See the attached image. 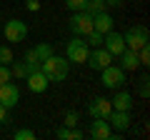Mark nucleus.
<instances>
[{
    "label": "nucleus",
    "instance_id": "obj_10",
    "mask_svg": "<svg viewBox=\"0 0 150 140\" xmlns=\"http://www.w3.org/2000/svg\"><path fill=\"white\" fill-rule=\"evenodd\" d=\"M88 135L95 138V140H110L112 138V128H110V123H108L105 118H93Z\"/></svg>",
    "mask_w": 150,
    "mask_h": 140
},
{
    "label": "nucleus",
    "instance_id": "obj_28",
    "mask_svg": "<svg viewBox=\"0 0 150 140\" xmlns=\"http://www.w3.org/2000/svg\"><path fill=\"white\" fill-rule=\"evenodd\" d=\"M8 80H13V75H10V65H0V83H8Z\"/></svg>",
    "mask_w": 150,
    "mask_h": 140
},
{
    "label": "nucleus",
    "instance_id": "obj_11",
    "mask_svg": "<svg viewBox=\"0 0 150 140\" xmlns=\"http://www.w3.org/2000/svg\"><path fill=\"white\" fill-rule=\"evenodd\" d=\"M25 80H28V90H30V93H45V90H48V85H50L48 75H45L40 68L33 70V73L25 78Z\"/></svg>",
    "mask_w": 150,
    "mask_h": 140
},
{
    "label": "nucleus",
    "instance_id": "obj_32",
    "mask_svg": "<svg viewBox=\"0 0 150 140\" xmlns=\"http://www.w3.org/2000/svg\"><path fill=\"white\" fill-rule=\"evenodd\" d=\"M5 118H8V108L0 103V123H5Z\"/></svg>",
    "mask_w": 150,
    "mask_h": 140
},
{
    "label": "nucleus",
    "instance_id": "obj_5",
    "mask_svg": "<svg viewBox=\"0 0 150 140\" xmlns=\"http://www.w3.org/2000/svg\"><path fill=\"white\" fill-rule=\"evenodd\" d=\"M90 30H93V15L90 13L80 10V13H73V15H70V33H73V35L85 38Z\"/></svg>",
    "mask_w": 150,
    "mask_h": 140
},
{
    "label": "nucleus",
    "instance_id": "obj_19",
    "mask_svg": "<svg viewBox=\"0 0 150 140\" xmlns=\"http://www.w3.org/2000/svg\"><path fill=\"white\" fill-rule=\"evenodd\" d=\"M33 53H35V58L43 63V60H45V58H50L55 50H53V45H50V43H38L35 48H33Z\"/></svg>",
    "mask_w": 150,
    "mask_h": 140
},
{
    "label": "nucleus",
    "instance_id": "obj_23",
    "mask_svg": "<svg viewBox=\"0 0 150 140\" xmlns=\"http://www.w3.org/2000/svg\"><path fill=\"white\" fill-rule=\"evenodd\" d=\"M138 65H143V68L150 65V48L148 45H143V48L138 50Z\"/></svg>",
    "mask_w": 150,
    "mask_h": 140
},
{
    "label": "nucleus",
    "instance_id": "obj_26",
    "mask_svg": "<svg viewBox=\"0 0 150 140\" xmlns=\"http://www.w3.org/2000/svg\"><path fill=\"white\" fill-rule=\"evenodd\" d=\"M85 3H88V0H65V5H68L73 13H80V10H85Z\"/></svg>",
    "mask_w": 150,
    "mask_h": 140
},
{
    "label": "nucleus",
    "instance_id": "obj_8",
    "mask_svg": "<svg viewBox=\"0 0 150 140\" xmlns=\"http://www.w3.org/2000/svg\"><path fill=\"white\" fill-rule=\"evenodd\" d=\"M88 65H90L93 70H103V68H108V65L112 63V55L108 53L105 48H90V53H88V60H85Z\"/></svg>",
    "mask_w": 150,
    "mask_h": 140
},
{
    "label": "nucleus",
    "instance_id": "obj_6",
    "mask_svg": "<svg viewBox=\"0 0 150 140\" xmlns=\"http://www.w3.org/2000/svg\"><path fill=\"white\" fill-rule=\"evenodd\" d=\"M3 33H5V40H8V43H23V40L28 38V23L13 18V20L5 23Z\"/></svg>",
    "mask_w": 150,
    "mask_h": 140
},
{
    "label": "nucleus",
    "instance_id": "obj_31",
    "mask_svg": "<svg viewBox=\"0 0 150 140\" xmlns=\"http://www.w3.org/2000/svg\"><path fill=\"white\" fill-rule=\"evenodd\" d=\"M105 3V8H120L123 5V0H103Z\"/></svg>",
    "mask_w": 150,
    "mask_h": 140
},
{
    "label": "nucleus",
    "instance_id": "obj_12",
    "mask_svg": "<svg viewBox=\"0 0 150 140\" xmlns=\"http://www.w3.org/2000/svg\"><path fill=\"white\" fill-rule=\"evenodd\" d=\"M112 113V105L108 98H95V100H90V105H88V115L90 118H105Z\"/></svg>",
    "mask_w": 150,
    "mask_h": 140
},
{
    "label": "nucleus",
    "instance_id": "obj_25",
    "mask_svg": "<svg viewBox=\"0 0 150 140\" xmlns=\"http://www.w3.org/2000/svg\"><path fill=\"white\" fill-rule=\"evenodd\" d=\"M15 140H35V130H28V128L15 130Z\"/></svg>",
    "mask_w": 150,
    "mask_h": 140
},
{
    "label": "nucleus",
    "instance_id": "obj_22",
    "mask_svg": "<svg viewBox=\"0 0 150 140\" xmlns=\"http://www.w3.org/2000/svg\"><path fill=\"white\" fill-rule=\"evenodd\" d=\"M85 43L88 45H90V48H100V45H103V33H95V30H90V33H88V35H85Z\"/></svg>",
    "mask_w": 150,
    "mask_h": 140
},
{
    "label": "nucleus",
    "instance_id": "obj_29",
    "mask_svg": "<svg viewBox=\"0 0 150 140\" xmlns=\"http://www.w3.org/2000/svg\"><path fill=\"white\" fill-rule=\"evenodd\" d=\"M25 8H28L30 13H38V10H40V0H28Z\"/></svg>",
    "mask_w": 150,
    "mask_h": 140
},
{
    "label": "nucleus",
    "instance_id": "obj_9",
    "mask_svg": "<svg viewBox=\"0 0 150 140\" xmlns=\"http://www.w3.org/2000/svg\"><path fill=\"white\" fill-rule=\"evenodd\" d=\"M103 48H105L108 53L112 55V58H118V55L125 50V40H123V35H120V33H115V28H112L110 33H105V35H103Z\"/></svg>",
    "mask_w": 150,
    "mask_h": 140
},
{
    "label": "nucleus",
    "instance_id": "obj_30",
    "mask_svg": "<svg viewBox=\"0 0 150 140\" xmlns=\"http://www.w3.org/2000/svg\"><path fill=\"white\" fill-rule=\"evenodd\" d=\"M25 63H38V65H40V60L35 58V53H33V48H30V50L25 53Z\"/></svg>",
    "mask_w": 150,
    "mask_h": 140
},
{
    "label": "nucleus",
    "instance_id": "obj_1",
    "mask_svg": "<svg viewBox=\"0 0 150 140\" xmlns=\"http://www.w3.org/2000/svg\"><path fill=\"white\" fill-rule=\"evenodd\" d=\"M40 70L48 75L50 83H60V80H65V78H68L70 63H68V58H60V55L53 53L50 58H45L43 63H40Z\"/></svg>",
    "mask_w": 150,
    "mask_h": 140
},
{
    "label": "nucleus",
    "instance_id": "obj_2",
    "mask_svg": "<svg viewBox=\"0 0 150 140\" xmlns=\"http://www.w3.org/2000/svg\"><path fill=\"white\" fill-rule=\"evenodd\" d=\"M88 53H90V45H88L80 35H73V40H70L68 48H65V58H68V63H75V65L85 63Z\"/></svg>",
    "mask_w": 150,
    "mask_h": 140
},
{
    "label": "nucleus",
    "instance_id": "obj_17",
    "mask_svg": "<svg viewBox=\"0 0 150 140\" xmlns=\"http://www.w3.org/2000/svg\"><path fill=\"white\" fill-rule=\"evenodd\" d=\"M118 60H120V68H123L125 73L138 68V53H135V50H130V48H125L123 53L118 55Z\"/></svg>",
    "mask_w": 150,
    "mask_h": 140
},
{
    "label": "nucleus",
    "instance_id": "obj_3",
    "mask_svg": "<svg viewBox=\"0 0 150 140\" xmlns=\"http://www.w3.org/2000/svg\"><path fill=\"white\" fill-rule=\"evenodd\" d=\"M123 40H125V48H130V50L138 53L143 45H148L150 33H148V28H145V25H133V28H128V33L123 35Z\"/></svg>",
    "mask_w": 150,
    "mask_h": 140
},
{
    "label": "nucleus",
    "instance_id": "obj_13",
    "mask_svg": "<svg viewBox=\"0 0 150 140\" xmlns=\"http://www.w3.org/2000/svg\"><path fill=\"white\" fill-rule=\"evenodd\" d=\"M108 123H110V128L115 130V133H125L133 120H130V113H125V110H112V113L108 115Z\"/></svg>",
    "mask_w": 150,
    "mask_h": 140
},
{
    "label": "nucleus",
    "instance_id": "obj_24",
    "mask_svg": "<svg viewBox=\"0 0 150 140\" xmlns=\"http://www.w3.org/2000/svg\"><path fill=\"white\" fill-rule=\"evenodd\" d=\"M78 120H80V115L75 113V110H68V113H65L63 125H68V128H78Z\"/></svg>",
    "mask_w": 150,
    "mask_h": 140
},
{
    "label": "nucleus",
    "instance_id": "obj_15",
    "mask_svg": "<svg viewBox=\"0 0 150 140\" xmlns=\"http://www.w3.org/2000/svg\"><path fill=\"white\" fill-rule=\"evenodd\" d=\"M38 68H40L38 63H25V60H23V63H15V60H13L10 63V75L15 78V80H25L33 70H38Z\"/></svg>",
    "mask_w": 150,
    "mask_h": 140
},
{
    "label": "nucleus",
    "instance_id": "obj_20",
    "mask_svg": "<svg viewBox=\"0 0 150 140\" xmlns=\"http://www.w3.org/2000/svg\"><path fill=\"white\" fill-rule=\"evenodd\" d=\"M103 10H105V3H103V0H88L85 3V13H90V15L103 13Z\"/></svg>",
    "mask_w": 150,
    "mask_h": 140
},
{
    "label": "nucleus",
    "instance_id": "obj_21",
    "mask_svg": "<svg viewBox=\"0 0 150 140\" xmlns=\"http://www.w3.org/2000/svg\"><path fill=\"white\" fill-rule=\"evenodd\" d=\"M13 60H15V55H13V50L8 48V45H0V65H10Z\"/></svg>",
    "mask_w": 150,
    "mask_h": 140
},
{
    "label": "nucleus",
    "instance_id": "obj_27",
    "mask_svg": "<svg viewBox=\"0 0 150 140\" xmlns=\"http://www.w3.org/2000/svg\"><path fill=\"white\" fill-rule=\"evenodd\" d=\"M148 83H150L148 75L140 78V95H143V98H150V88H148Z\"/></svg>",
    "mask_w": 150,
    "mask_h": 140
},
{
    "label": "nucleus",
    "instance_id": "obj_16",
    "mask_svg": "<svg viewBox=\"0 0 150 140\" xmlns=\"http://www.w3.org/2000/svg\"><path fill=\"white\" fill-rule=\"evenodd\" d=\"M112 28H115V20H112L105 10L93 15V30H95V33H103V35H105V33H110Z\"/></svg>",
    "mask_w": 150,
    "mask_h": 140
},
{
    "label": "nucleus",
    "instance_id": "obj_4",
    "mask_svg": "<svg viewBox=\"0 0 150 140\" xmlns=\"http://www.w3.org/2000/svg\"><path fill=\"white\" fill-rule=\"evenodd\" d=\"M103 75V88H108V90H115V88H123L125 85V70L120 68V65H108V68L100 70Z\"/></svg>",
    "mask_w": 150,
    "mask_h": 140
},
{
    "label": "nucleus",
    "instance_id": "obj_7",
    "mask_svg": "<svg viewBox=\"0 0 150 140\" xmlns=\"http://www.w3.org/2000/svg\"><path fill=\"white\" fill-rule=\"evenodd\" d=\"M0 103L5 105L8 110L10 108H15L18 103H20V88L15 85V83H0Z\"/></svg>",
    "mask_w": 150,
    "mask_h": 140
},
{
    "label": "nucleus",
    "instance_id": "obj_14",
    "mask_svg": "<svg viewBox=\"0 0 150 140\" xmlns=\"http://www.w3.org/2000/svg\"><path fill=\"white\" fill-rule=\"evenodd\" d=\"M110 105H112V110H125V113H130V110L135 108V103H133V95H130L128 90H118L115 95H112Z\"/></svg>",
    "mask_w": 150,
    "mask_h": 140
},
{
    "label": "nucleus",
    "instance_id": "obj_18",
    "mask_svg": "<svg viewBox=\"0 0 150 140\" xmlns=\"http://www.w3.org/2000/svg\"><path fill=\"white\" fill-rule=\"evenodd\" d=\"M55 135H58L60 140H83V138H85V135H83L78 128H68V125L58 128V130H55Z\"/></svg>",
    "mask_w": 150,
    "mask_h": 140
}]
</instances>
